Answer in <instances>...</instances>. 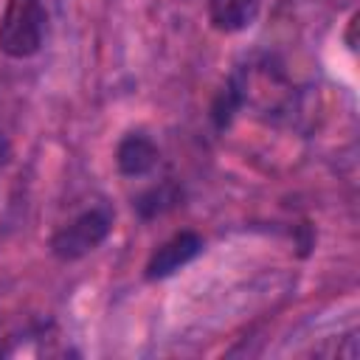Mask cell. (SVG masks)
Here are the masks:
<instances>
[{"label": "cell", "instance_id": "cell-5", "mask_svg": "<svg viewBox=\"0 0 360 360\" xmlns=\"http://www.w3.org/2000/svg\"><path fill=\"white\" fill-rule=\"evenodd\" d=\"M259 6L262 0H208V20L217 31L236 34L256 20Z\"/></svg>", "mask_w": 360, "mask_h": 360}, {"label": "cell", "instance_id": "cell-4", "mask_svg": "<svg viewBox=\"0 0 360 360\" xmlns=\"http://www.w3.org/2000/svg\"><path fill=\"white\" fill-rule=\"evenodd\" d=\"M158 158H160L158 143L143 132L124 135L118 149H115V166L127 177H141V174L152 172L158 166Z\"/></svg>", "mask_w": 360, "mask_h": 360}, {"label": "cell", "instance_id": "cell-1", "mask_svg": "<svg viewBox=\"0 0 360 360\" xmlns=\"http://www.w3.org/2000/svg\"><path fill=\"white\" fill-rule=\"evenodd\" d=\"M45 3L42 0H6L0 14V51L11 59H28L39 51L45 37Z\"/></svg>", "mask_w": 360, "mask_h": 360}, {"label": "cell", "instance_id": "cell-6", "mask_svg": "<svg viewBox=\"0 0 360 360\" xmlns=\"http://www.w3.org/2000/svg\"><path fill=\"white\" fill-rule=\"evenodd\" d=\"M174 202H177V191L172 186H160V188H149L146 194H141L135 208H138L141 217H158L166 208H172Z\"/></svg>", "mask_w": 360, "mask_h": 360}, {"label": "cell", "instance_id": "cell-2", "mask_svg": "<svg viewBox=\"0 0 360 360\" xmlns=\"http://www.w3.org/2000/svg\"><path fill=\"white\" fill-rule=\"evenodd\" d=\"M110 228H112V217L107 208H87L51 236V253L62 262H76L93 253L110 236Z\"/></svg>", "mask_w": 360, "mask_h": 360}, {"label": "cell", "instance_id": "cell-3", "mask_svg": "<svg viewBox=\"0 0 360 360\" xmlns=\"http://www.w3.org/2000/svg\"><path fill=\"white\" fill-rule=\"evenodd\" d=\"M202 250V236L194 233V231H177L172 233L166 242H160L149 262H146V278H166L172 276L174 270H180L183 264H188L197 253Z\"/></svg>", "mask_w": 360, "mask_h": 360}]
</instances>
